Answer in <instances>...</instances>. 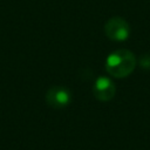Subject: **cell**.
<instances>
[{
  "instance_id": "obj_1",
  "label": "cell",
  "mask_w": 150,
  "mask_h": 150,
  "mask_svg": "<svg viewBox=\"0 0 150 150\" xmlns=\"http://www.w3.org/2000/svg\"><path fill=\"white\" fill-rule=\"evenodd\" d=\"M136 67V57L128 49H117L110 53L105 60V70L109 75L123 79L129 76Z\"/></svg>"
},
{
  "instance_id": "obj_5",
  "label": "cell",
  "mask_w": 150,
  "mask_h": 150,
  "mask_svg": "<svg viewBox=\"0 0 150 150\" xmlns=\"http://www.w3.org/2000/svg\"><path fill=\"white\" fill-rule=\"evenodd\" d=\"M139 66L143 69H146V70L150 69V54L142 55V57L139 59Z\"/></svg>"
},
{
  "instance_id": "obj_3",
  "label": "cell",
  "mask_w": 150,
  "mask_h": 150,
  "mask_svg": "<svg viewBox=\"0 0 150 150\" xmlns=\"http://www.w3.org/2000/svg\"><path fill=\"white\" fill-rule=\"evenodd\" d=\"M71 101V93L63 86H54L46 93V102L48 105L61 109L67 107Z\"/></svg>"
},
{
  "instance_id": "obj_4",
  "label": "cell",
  "mask_w": 150,
  "mask_h": 150,
  "mask_svg": "<svg viewBox=\"0 0 150 150\" xmlns=\"http://www.w3.org/2000/svg\"><path fill=\"white\" fill-rule=\"evenodd\" d=\"M115 93H116V87L110 79L105 76H101L95 81L93 87V94L98 101L108 102L115 96Z\"/></svg>"
},
{
  "instance_id": "obj_2",
  "label": "cell",
  "mask_w": 150,
  "mask_h": 150,
  "mask_svg": "<svg viewBox=\"0 0 150 150\" xmlns=\"http://www.w3.org/2000/svg\"><path fill=\"white\" fill-rule=\"evenodd\" d=\"M104 33L105 35L112 41H125L130 34L129 23L120 16L110 18L104 25Z\"/></svg>"
}]
</instances>
